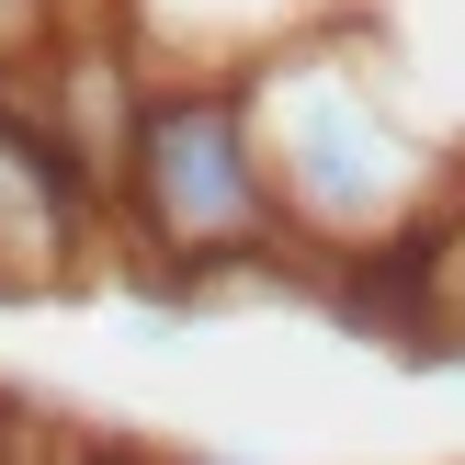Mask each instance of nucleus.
I'll list each match as a JSON object with an SVG mask.
<instances>
[{
	"label": "nucleus",
	"instance_id": "nucleus-1",
	"mask_svg": "<svg viewBox=\"0 0 465 465\" xmlns=\"http://www.w3.org/2000/svg\"><path fill=\"white\" fill-rule=\"evenodd\" d=\"M239 91L295 250L352 262V250L420 239V204L443 193V136L398 114V68L375 45H272Z\"/></svg>",
	"mask_w": 465,
	"mask_h": 465
},
{
	"label": "nucleus",
	"instance_id": "nucleus-2",
	"mask_svg": "<svg viewBox=\"0 0 465 465\" xmlns=\"http://www.w3.org/2000/svg\"><path fill=\"white\" fill-rule=\"evenodd\" d=\"M103 204L125 216L136 295H159V307H182L193 284H227V272H262L272 250H295L284 216H272L239 80H148Z\"/></svg>",
	"mask_w": 465,
	"mask_h": 465
},
{
	"label": "nucleus",
	"instance_id": "nucleus-3",
	"mask_svg": "<svg viewBox=\"0 0 465 465\" xmlns=\"http://www.w3.org/2000/svg\"><path fill=\"white\" fill-rule=\"evenodd\" d=\"M103 182L57 148L23 103H0V307H45L103 272Z\"/></svg>",
	"mask_w": 465,
	"mask_h": 465
},
{
	"label": "nucleus",
	"instance_id": "nucleus-4",
	"mask_svg": "<svg viewBox=\"0 0 465 465\" xmlns=\"http://www.w3.org/2000/svg\"><path fill=\"white\" fill-rule=\"evenodd\" d=\"M171 465H250V454H171Z\"/></svg>",
	"mask_w": 465,
	"mask_h": 465
}]
</instances>
